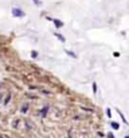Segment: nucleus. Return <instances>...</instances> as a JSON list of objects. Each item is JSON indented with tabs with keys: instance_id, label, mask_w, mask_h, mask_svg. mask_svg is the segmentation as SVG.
Instances as JSON below:
<instances>
[{
	"instance_id": "nucleus-1",
	"label": "nucleus",
	"mask_w": 129,
	"mask_h": 138,
	"mask_svg": "<svg viewBox=\"0 0 129 138\" xmlns=\"http://www.w3.org/2000/svg\"><path fill=\"white\" fill-rule=\"evenodd\" d=\"M12 14H13V16H15V18H23V16L25 15V13L19 8H13L12 9Z\"/></svg>"
},
{
	"instance_id": "nucleus-2",
	"label": "nucleus",
	"mask_w": 129,
	"mask_h": 138,
	"mask_svg": "<svg viewBox=\"0 0 129 138\" xmlns=\"http://www.w3.org/2000/svg\"><path fill=\"white\" fill-rule=\"evenodd\" d=\"M48 19H49V20H52L53 23L55 24V26L58 28V29H59V28H61V26L64 25V24H63V21H60V20H58V19H52V18H48Z\"/></svg>"
},
{
	"instance_id": "nucleus-3",
	"label": "nucleus",
	"mask_w": 129,
	"mask_h": 138,
	"mask_svg": "<svg viewBox=\"0 0 129 138\" xmlns=\"http://www.w3.org/2000/svg\"><path fill=\"white\" fill-rule=\"evenodd\" d=\"M54 35H55V36H57V38H58V39H59L60 42H63V43L65 42V38H64L63 35H61V34H59V33H55V34H54Z\"/></svg>"
},
{
	"instance_id": "nucleus-4",
	"label": "nucleus",
	"mask_w": 129,
	"mask_h": 138,
	"mask_svg": "<svg viewBox=\"0 0 129 138\" xmlns=\"http://www.w3.org/2000/svg\"><path fill=\"white\" fill-rule=\"evenodd\" d=\"M111 127H113L114 129H119V124H118L117 122H111Z\"/></svg>"
},
{
	"instance_id": "nucleus-5",
	"label": "nucleus",
	"mask_w": 129,
	"mask_h": 138,
	"mask_svg": "<svg viewBox=\"0 0 129 138\" xmlns=\"http://www.w3.org/2000/svg\"><path fill=\"white\" fill-rule=\"evenodd\" d=\"M47 109H48V108L45 107V108H44V110H41V115H43V117L45 115V113H47Z\"/></svg>"
},
{
	"instance_id": "nucleus-6",
	"label": "nucleus",
	"mask_w": 129,
	"mask_h": 138,
	"mask_svg": "<svg viewBox=\"0 0 129 138\" xmlns=\"http://www.w3.org/2000/svg\"><path fill=\"white\" fill-rule=\"evenodd\" d=\"M106 114H108V117H111V113H110V109H106Z\"/></svg>"
},
{
	"instance_id": "nucleus-7",
	"label": "nucleus",
	"mask_w": 129,
	"mask_h": 138,
	"mask_svg": "<svg viewBox=\"0 0 129 138\" xmlns=\"http://www.w3.org/2000/svg\"><path fill=\"white\" fill-rule=\"evenodd\" d=\"M108 137H109V138H115V137H114L113 134H111V133H109V134H108Z\"/></svg>"
},
{
	"instance_id": "nucleus-8",
	"label": "nucleus",
	"mask_w": 129,
	"mask_h": 138,
	"mask_svg": "<svg viewBox=\"0 0 129 138\" xmlns=\"http://www.w3.org/2000/svg\"><path fill=\"white\" fill-rule=\"evenodd\" d=\"M34 3H35L36 5H39V4H40V1H39V0H34Z\"/></svg>"
},
{
	"instance_id": "nucleus-9",
	"label": "nucleus",
	"mask_w": 129,
	"mask_h": 138,
	"mask_svg": "<svg viewBox=\"0 0 129 138\" xmlns=\"http://www.w3.org/2000/svg\"><path fill=\"white\" fill-rule=\"evenodd\" d=\"M125 138H129V136H127V137H125Z\"/></svg>"
}]
</instances>
